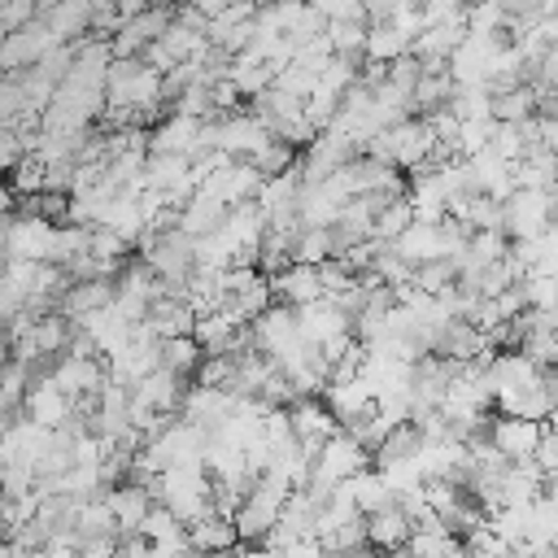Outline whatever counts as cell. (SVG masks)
I'll list each match as a JSON object with an SVG mask.
<instances>
[{
    "label": "cell",
    "instance_id": "22",
    "mask_svg": "<svg viewBox=\"0 0 558 558\" xmlns=\"http://www.w3.org/2000/svg\"><path fill=\"white\" fill-rule=\"evenodd\" d=\"M235 541H240V532H235V519L231 514L209 510L196 523H187V545L201 549V554H231Z\"/></svg>",
    "mask_w": 558,
    "mask_h": 558
},
{
    "label": "cell",
    "instance_id": "5",
    "mask_svg": "<svg viewBox=\"0 0 558 558\" xmlns=\"http://www.w3.org/2000/svg\"><path fill=\"white\" fill-rule=\"evenodd\" d=\"M275 135H270V126L248 109H235V113H227V118H214V148L218 153H227L231 161H253L266 144H270Z\"/></svg>",
    "mask_w": 558,
    "mask_h": 558
},
{
    "label": "cell",
    "instance_id": "26",
    "mask_svg": "<svg viewBox=\"0 0 558 558\" xmlns=\"http://www.w3.org/2000/svg\"><path fill=\"white\" fill-rule=\"evenodd\" d=\"M418 453H423V432H418V423H401V427H392V432L384 436V445H379L371 458H375V466L384 471V466L410 462V458H418Z\"/></svg>",
    "mask_w": 558,
    "mask_h": 558
},
{
    "label": "cell",
    "instance_id": "34",
    "mask_svg": "<svg viewBox=\"0 0 558 558\" xmlns=\"http://www.w3.org/2000/svg\"><path fill=\"white\" fill-rule=\"evenodd\" d=\"M161 366L187 379V375L201 366V344H196L192 336H174V340H161Z\"/></svg>",
    "mask_w": 558,
    "mask_h": 558
},
{
    "label": "cell",
    "instance_id": "40",
    "mask_svg": "<svg viewBox=\"0 0 558 558\" xmlns=\"http://www.w3.org/2000/svg\"><path fill=\"white\" fill-rule=\"evenodd\" d=\"M39 13H44V0H4V4H0V31L13 35V31H22V26H31Z\"/></svg>",
    "mask_w": 558,
    "mask_h": 558
},
{
    "label": "cell",
    "instance_id": "27",
    "mask_svg": "<svg viewBox=\"0 0 558 558\" xmlns=\"http://www.w3.org/2000/svg\"><path fill=\"white\" fill-rule=\"evenodd\" d=\"M344 488L353 493V501H357V510H362V514H375V510H384V506H392V501H397V497H392V484H388V480H384V471H375V466L357 471Z\"/></svg>",
    "mask_w": 558,
    "mask_h": 558
},
{
    "label": "cell",
    "instance_id": "32",
    "mask_svg": "<svg viewBox=\"0 0 558 558\" xmlns=\"http://www.w3.org/2000/svg\"><path fill=\"white\" fill-rule=\"evenodd\" d=\"M510 26V13L501 0H475L466 4V35H501Z\"/></svg>",
    "mask_w": 558,
    "mask_h": 558
},
{
    "label": "cell",
    "instance_id": "23",
    "mask_svg": "<svg viewBox=\"0 0 558 558\" xmlns=\"http://www.w3.org/2000/svg\"><path fill=\"white\" fill-rule=\"evenodd\" d=\"M227 214H231V209H227L218 196H209V192H201V187H196V192L183 201V209H179V231H187L192 240H201V235L218 231Z\"/></svg>",
    "mask_w": 558,
    "mask_h": 558
},
{
    "label": "cell",
    "instance_id": "19",
    "mask_svg": "<svg viewBox=\"0 0 558 558\" xmlns=\"http://www.w3.org/2000/svg\"><path fill=\"white\" fill-rule=\"evenodd\" d=\"M410 532H414V519L392 501L375 514H366V545L371 549H384V554H397L410 545Z\"/></svg>",
    "mask_w": 558,
    "mask_h": 558
},
{
    "label": "cell",
    "instance_id": "33",
    "mask_svg": "<svg viewBox=\"0 0 558 558\" xmlns=\"http://www.w3.org/2000/svg\"><path fill=\"white\" fill-rule=\"evenodd\" d=\"M366 31H371V22H327V44H331V52L336 57H362V48H366Z\"/></svg>",
    "mask_w": 558,
    "mask_h": 558
},
{
    "label": "cell",
    "instance_id": "31",
    "mask_svg": "<svg viewBox=\"0 0 558 558\" xmlns=\"http://www.w3.org/2000/svg\"><path fill=\"white\" fill-rule=\"evenodd\" d=\"M336 257V235L331 227H301L296 244H292V262H305V266H327Z\"/></svg>",
    "mask_w": 558,
    "mask_h": 558
},
{
    "label": "cell",
    "instance_id": "6",
    "mask_svg": "<svg viewBox=\"0 0 558 558\" xmlns=\"http://www.w3.org/2000/svg\"><path fill=\"white\" fill-rule=\"evenodd\" d=\"M48 379H52L74 405H83V401H92V397L109 384V366H105V357H96V353H65V357L52 362Z\"/></svg>",
    "mask_w": 558,
    "mask_h": 558
},
{
    "label": "cell",
    "instance_id": "42",
    "mask_svg": "<svg viewBox=\"0 0 558 558\" xmlns=\"http://www.w3.org/2000/svg\"><path fill=\"white\" fill-rule=\"evenodd\" d=\"M4 506H9V497H4V488H0V532H4Z\"/></svg>",
    "mask_w": 558,
    "mask_h": 558
},
{
    "label": "cell",
    "instance_id": "37",
    "mask_svg": "<svg viewBox=\"0 0 558 558\" xmlns=\"http://www.w3.org/2000/svg\"><path fill=\"white\" fill-rule=\"evenodd\" d=\"M410 222H414V205H410V196H401V201H392V205H384V209L375 214V240L392 244Z\"/></svg>",
    "mask_w": 558,
    "mask_h": 558
},
{
    "label": "cell",
    "instance_id": "1",
    "mask_svg": "<svg viewBox=\"0 0 558 558\" xmlns=\"http://www.w3.org/2000/svg\"><path fill=\"white\" fill-rule=\"evenodd\" d=\"M148 488H153V501L166 506L179 523H196L201 514L214 510V475L205 466H174L157 475Z\"/></svg>",
    "mask_w": 558,
    "mask_h": 558
},
{
    "label": "cell",
    "instance_id": "35",
    "mask_svg": "<svg viewBox=\"0 0 558 558\" xmlns=\"http://www.w3.org/2000/svg\"><path fill=\"white\" fill-rule=\"evenodd\" d=\"M9 187H13L17 196H26V201H31V196H39V192L48 187V166H44L39 157H31V153H26V157L9 170Z\"/></svg>",
    "mask_w": 558,
    "mask_h": 558
},
{
    "label": "cell",
    "instance_id": "13",
    "mask_svg": "<svg viewBox=\"0 0 558 558\" xmlns=\"http://www.w3.org/2000/svg\"><path fill=\"white\" fill-rule=\"evenodd\" d=\"M288 423H292V436H296V445H301L305 453H318V449L340 432L336 414H331L327 401H318V397L292 401V405H288Z\"/></svg>",
    "mask_w": 558,
    "mask_h": 558
},
{
    "label": "cell",
    "instance_id": "16",
    "mask_svg": "<svg viewBox=\"0 0 558 558\" xmlns=\"http://www.w3.org/2000/svg\"><path fill=\"white\" fill-rule=\"evenodd\" d=\"M270 292H275L279 305H292V310L314 305L323 296V270L318 266H305V262H288L283 270L270 275Z\"/></svg>",
    "mask_w": 558,
    "mask_h": 558
},
{
    "label": "cell",
    "instance_id": "44",
    "mask_svg": "<svg viewBox=\"0 0 558 558\" xmlns=\"http://www.w3.org/2000/svg\"><path fill=\"white\" fill-rule=\"evenodd\" d=\"M0 4H4V0H0Z\"/></svg>",
    "mask_w": 558,
    "mask_h": 558
},
{
    "label": "cell",
    "instance_id": "21",
    "mask_svg": "<svg viewBox=\"0 0 558 558\" xmlns=\"http://www.w3.org/2000/svg\"><path fill=\"white\" fill-rule=\"evenodd\" d=\"M240 336H244V327H240V323H231V318H227L222 310L196 314L192 340L201 344V353H205V357H222V353H231V349L240 344Z\"/></svg>",
    "mask_w": 558,
    "mask_h": 558
},
{
    "label": "cell",
    "instance_id": "2",
    "mask_svg": "<svg viewBox=\"0 0 558 558\" xmlns=\"http://www.w3.org/2000/svg\"><path fill=\"white\" fill-rule=\"evenodd\" d=\"M214 148V118H192V113H170L148 131V153H170L196 161L201 153Z\"/></svg>",
    "mask_w": 558,
    "mask_h": 558
},
{
    "label": "cell",
    "instance_id": "10",
    "mask_svg": "<svg viewBox=\"0 0 558 558\" xmlns=\"http://www.w3.org/2000/svg\"><path fill=\"white\" fill-rule=\"evenodd\" d=\"M57 44H61V39L52 35V26H48L44 13H39L31 26L4 35V44H0V70H9V74H26V70H35Z\"/></svg>",
    "mask_w": 558,
    "mask_h": 558
},
{
    "label": "cell",
    "instance_id": "36",
    "mask_svg": "<svg viewBox=\"0 0 558 558\" xmlns=\"http://www.w3.org/2000/svg\"><path fill=\"white\" fill-rule=\"evenodd\" d=\"M275 87L288 92V96H296V100H310L314 87H318V70L305 65V61H288V65L275 74Z\"/></svg>",
    "mask_w": 558,
    "mask_h": 558
},
{
    "label": "cell",
    "instance_id": "20",
    "mask_svg": "<svg viewBox=\"0 0 558 558\" xmlns=\"http://www.w3.org/2000/svg\"><path fill=\"white\" fill-rule=\"evenodd\" d=\"M323 401H327V410L336 414V423H357L371 405H375V392L366 388V379L362 375H353V379H331L327 388H323Z\"/></svg>",
    "mask_w": 558,
    "mask_h": 558
},
{
    "label": "cell",
    "instance_id": "15",
    "mask_svg": "<svg viewBox=\"0 0 558 558\" xmlns=\"http://www.w3.org/2000/svg\"><path fill=\"white\" fill-rule=\"evenodd\" d=\"M105 506H109V514H113V523H118L122 536H140V527H144V519H148V510L157 501H153V488L148 484L122 480V484L105 488Z\"/></svg>",
    "mask_w": 558,
    "mask_h": 558
},
{
    "label": "cell",
    "instance_id": "29",
    "mask_svg": "<svg viewBox=\"0 0 558 558\" xmlns=\"http://www.w3.org/2000/svg\"><path fill=\"white\" fill-rule=\"evenodd\" d=\"M227 78L235 83L240 100H257L262 92L275 87V70L262 65V61H253V57H231V74H227Z\"/></svg>",
    "mask_w": 558,
    "mask_h": 558
},
{
    "label": "cell",
    "instance_id": "38",
    "mask_svg": "<svg viewBox=\"0 0 558 558\" xmlns=\"http://www.w3.org/2000/svg\"><path fill=\"white\" fill-rule=\"evenodd\" d=\"M253 166H257V174H262V179L288 174V170L296 166V148H292L288 140H279V135H275V140H270V144H266V148L253 157Z\"/></svg>",
    "mask_w": 558,
    "mask_h": 558
},
{
    "label": "cell",
    "instance_id": "8",
    "mask_svg": "<svg viewBox=\"0 0 558 558\" xmlns=\"http://www.w3.org/2000/svg\"><path fill=\"white\" fill-rule=\"evenodd\" d=\"M52 244H57V222L39 218V214H13L9 231H4V257L9 262H52Z\"/></svg>",
    "mask_w": 558,
    "mask_h": 558
},
{
    "label": "cell",
    "instance_id": "17",
    "mask_svg": "<svg viewBox=\"0 0 558 558\" xmlns=\"http://www.w3.org/2000/svg\"><path fill=\"white\" fill-rule=\"evenodd\" d=\"M183 375H174V371H166V366H157L153 375H144L135 388H131V405H140V410H148V414H174L179 410V401H183Z\"/></svg>",
    "mask_w": 558,
    "mask_h": 558
},
{
    "label": "cell",
    "instance_id": "4",
    "mask_svg": "<svg viewBox=\"0 0 558 558\" xmlns=\"http://www.w3.org/2000/svg\"><path fill=\"white\" fill-rule=\"evenodd\" d=\"M248 340H253V349L266 353L275 366H279L292 349L305 344V336H301V318H296L292 305H270L266 314H257V318L248 323Z\"/></svg>",
    "mask_w": 558,
    "mask_h": 558
},
{
    "label": "cell",
    "instance_id": "24",
    "mask_svg": "<svg viewBox=\"0 0 558 558\" xmlns=\"http://www.w3.org/2000/svg\"><path fill=\"white\" fill-rule=\"evenodd\" d=\"M144 323L153 327L157 340H174V336H192V327H196V310H192L183 296H170V292H166V296L148 310Z\"/></svg>",
    "mask_w": 558,
    "mask_h": 558
},
{
    "label": "cell",
    "instance_id": "18",
    "mask_svg": "<svg viewBox=\"0 0 558 558\" xmlns=\"http://www.w3.org/2000/svg\"><path fill=\"white\" fill-rule=\"evenodd\" d=\"M113 296H118V283H113V279H83V283H70V288L61 292L57 314H65L70 323H83L87 314L109 310Z\"/></svg>",
    "mask_w": 558,
    "mask_h": 558
},
{
    "label": "cell",
    "instance_id": "7",
    "mask_svg": "<svg viewBox=\"0 0 558 558\" xmlns=\"http://www.w3.org/2000/svg\"><path fill=\"white\" fill-rule=\"evenodd\" d=\"M371 466V453L349 436V432H336L318 453H314V466H310V480H318V484H327V488H340V484H349L357 471H366Z\"/></svg>",
    "mask_w": 558,
    "mask_h": 558
},
{
    "label": "cell",
    "instance_id": "12",
    "mask_svg": "<svg viewBox=\"0 0 558 558\" xmlns=\"http://www.w3.org/2000/svg\"><path fill=\"white\" fill-rule=\"evenodd\" d=\"M541 436H545V423H532V418L501 414V418L488 423V445H493L506 462H532L536 449H541Z\"/></svg>",
    "mask_w": 558,
    "mask_h": 558
},
{
    "label": "cell",
    "instance_id": "39",
    "mask_svg": "<svg viewBox=\"0 0 558 558\" xmlns=\"http://www.w3.org/2000/svg\"><path fill=\"white\" fill-rule=\"evenodd\" d=\"M519 283H523V301H527V310H554V305H558V275H541V270H532V275H523Z\"/></svg>",
    "mask_w": 558,
    "mask_h": 558
},
{
    "label": "cell",
    "instance_id": "30",
    "mask_svg": "<svg viewBox=\"0 0 558 558\" xmlns=\"http://www.w3.org/2000/svg\"><path fill=\"white\" fill-rule=\"evenodd\" d=\"M536 105H541V92H536L532 83H523V87H514V92L493 96V118L519 126V122H532V118H536Z\"/></svg>",
    "mask_w": 558,
    "mask_h": 558
},
{
    "label": "cell",
    "instance_id": "14",
    "mask_svg": "<svg viewBox=\"0 0 558 558\" xmlns=\"http://www.w3.org/2000/svg\"><path fill=\"white\" fill-rule=\"evenodd\" d=\"M22 410H26V418L31 423H39V427H48V432H57V427H70V418H78V405L48 379V375H35V384L26 388V401H22Z\"/></svg>",
    "mask_w": 558,
    "mask_h": 558
},
{
    "label": "cell",
    "instance_id": "28",
    "mask_svg": "<svg viewBox=\"0 0 558 558\" xmlns=\"http://www.w3.org/2000/svg\"><path fill=\"white\" fill-rule=\"evenodd\" d=\"M405 52H414V39H405L392 22H379V26H371V31H366V48H362V57H366V61L392 65V61H397V57H405Z\"/></svg>",
    "mask_w": 558,
    "mask_h": 558
},
{
    "label": "cell",
    "instance_id": "3",
    "mask_svg": "<svg viewBox=\"0 0 558 558\" xmlns=\"http://www.w3.org/2000/svg\"><path fill=\"white\" fill-rule=\"evenodd\" d=\"M558 192V187H554ZM554 192H541V187H514L506 201H501V227H506V240H536L554 227Z\"/></svg>",
    "mask_w": 558,
    "mask_h": 558
},
{
    "label": "cell",
    "instance_id": "9",
    "mask_svg": "<svg viewBox=\"0 0 558 558\" xmlns=\"http://www.w3.org/2000/svg\"><path fill=\"white\" fill-rule=\"evenodd\" d=\"M174 22V9L170 4H153V9H140L131 17H122V26L109 35L113 44V57H144L148 44H157Z\"/></svg>",
    "mask_w": 558,
    "mask_h": 558
},
{
    "label": "cell",
    "instance_id": "41",
    "mask_svg": "<svg viewBox=\"0 0 558 558\" xmlns=\"http://www.w3.org/2000/svg\"><path fill=\"white\" fill-rule=\"evenodd\" d=\"M183 4H192V9H196L205 22H214V17H218L227 4H235V0H183Z\"/></svg>",
    "mask_w": 558,
    "mask_h": 558
},
{
    "label": "cell",
    "instance_id": "43",
    "mask_svg": "<svg viewBox=\"0 0 558 558\" xmlns=\"http://www.w3.org/2000/svg\"><path fill=\"white\" fill-rule=\"evenodd\" d=\"M0 545H4V532H0Z\"/></svg>",
    "mask_w": 558,
    "mask_h": 558
},
{
    "label": "cell",
    "instance_id": "11",
    "mask_svg": "<svg viewBox=\"0 0 558 558\" xmlns=\"http://www.w3.org/2000/svg\"><path fill=\"white\" fill-rule=\"evenodd\" d=\"M231 410H235V392L209 388V384H192V388L183 392V401H179V418L192 423V427L205 432V436H214V432L227 423Z\"/></svg>",
    "mask_w": 558,
    "mask_h": 558
},
{
    "label": "cell",
    "instance_id": "25",
    "mask_svg": "<svg viewBox=\"0 0 558 558\" xmlns=\"http://www.w3.org/2000/svg\"><path fill=\"white\" fill-rule=\"evenodd\" d=\"M140 536H144L153 549H166V554H174V558H183V554L192 549V545H187V523H179L166 506H153V510H148Z\"/></svg>",
    "mask_w": 558,
    "mask_h": 558
}]
</instances>
